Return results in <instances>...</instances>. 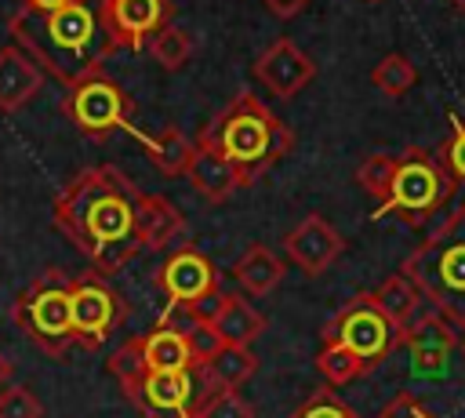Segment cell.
Segmentation results:
<instances>
[{
  "label": "cell",
  "mask_w": 465,
  "mask_h": 418,
  "mask_svg": "<svg viewBox=\"0 0 465 418\" xmlns=\"http://www.w3.org/2000/svg\"><path fill=\"white\" fill-rule=\"evenodd\" d=\"M91 36H94V15L87 11L84 0L44 15V40L62 55H80L91 44Z\"/></svg>",
  "instance_id": "obj_19"
},
{
  "label": "cell",
  "mask_w": 465,
  "mask_h": 418,
  "mask_svg": "<svg viewBox=\"0 0 465 418\" xmlns=\"http://www.w3.org/2000/svg\"><path fill=\"white\" fill-rule=\"evenodd\" d=\"M134 214H138V236H142V247L145 251H163L178 233H182V211L163 200V196H149V193H138L134 196Z\"/></svg>",
  "instance_id": "obj_18"
},
{
  "label": "cell",
  "mask_w": 465,
  "mask_h": 418,
  "mask_svg": "<svg viewBox=\"0 0 465 418\" xmlns=\"http://www.w3.org/2000/svg\"><path fill=\"white\" fill-rule=\"evenodd\" d=\"M40 87H44L40 65H36L18 44L0 47V109H4V113L22 109Z\"/></svg>",
  "instance_id": "obj_16"
},
{
  "label": "cell",
  "mask_w": 465,
  "mask_h": 418,
  "mask_svg": "<svg viewBox=\"0 0 465 418\" xmlns=\"http://www.w3.org/2000/svg\"><path fill=\"white\" fill-rule=\"evenodd\" d=\"M262 4H265L276 18H294V15H298V11H305L312 0H262Z\"/></svg>",
  "instance_id": "obj_35"
},
{
  "label": "cell",
  "mask_w": 465,
  "mask_h": 418,
  "mask_svg": "<svg viewBox=\"0 0 465 418\" xmlns=\"http://www.w3.org/2000/svg\"><path fill=\"white\" fill-rule=\"evenodd\" d=\"M124 305L98 269L73 276V345L98 349L120 323Z\"/></svg>",
  "instance_id": "obj_8"
},
{
  "label": "cell",
  "mask_w": 465,
  "mask_h": 418,
  "mask_svg": "<svg viewBox=\"0 0 465 418\" xmlns=\"http://www.w3.org/2000/svg\"><path fill=\"white\" fill-rule=\"evenodd\" d=\"M185 418H203V414H200V411H193V414H185Z\"/></svg>",
  "instance_id": "obj_38"
},
{
  "label": "cell",
  "mask_w": 465,
  "mask_h": 418,
  "mask_svg": "<svg viewBox=\"0 0 465 418\" xmlns=\"http://www.w3.org/2000/svg\"><path fill=\"white\" fill-rule=\"evenodd\" d=\"M454 4H458V7H465V0H454Z\"/></svg>",
  "instance_id": "obj_39"
},
{
  "label": "cell",
  "mask_w": 465,
  "mask_h": 418,
  "mask_svg": "<svg viewBox=\"0 0 465 418\" xmlns=\"http://www.w3.org/2000/svg\"><path fill=\"white\" fill-rule=\"evenodd\" d=\"M418 294L465 334V207L450 211L400 269Z\"/></svg>",
  "instance_id": "obj_2"
},
{
  "label": "cell",
  "mask_w": 465,
  "mask_h": 418,
  "mask_svg": "<svg viewBox=\"0 0 465 418\" xmlns=\"http://www.w3.org/2000/svg\"><path fill=\"white\" fill-rule=\"evenodd\" d=\"M378 418H432L425 407H421V400L418 396H411V393H396L385 407H381V414Z\"/></svg>",
  "instance_id": "obj_34"
},
{
  "label": "cell",
  "mask_w": 465,
  "mask_h": 418,
  "mask_svg": "<svg viewBox=\"0 0 465 418\" xmlns=\"http://www.w3.org/2000/svg\"><path fill=\"white\" fill-rule=\"evenodd\" d=\"M203 371L211 374V382L218 389H240L247 378H254L258 371V356L251 353V345H222L207 363Z\"/></svg>",
  "instance_id": "obj_23"
},
{
  "label": "cell",
  "mask_w": 465,
  "mask_h": 418,
  "mask_svg": "<svg viewBox=\"0 0 465 418\" xmlns=\"http://www.w3.org/2000/svg\"><path fill=\"white\" fill-rule=\"evenodd\" d=\"M232 280L247 298H265L280 287L283 280V258L265 247V244H251L236 262H232Z\"/></svg>",
  "instance_id": "obj_17"
},
{
  "label": "cell",
  "mask_w": 465,
  "mask_h": 418,
  "mask_svg": "<svg viewBox=\"0 0 465 418\" xmlns=\"http://www.w3.org/2000/svg\"><path fill=\"white\" fill-rule=\"evenodd\" d=\"M200 145L222 153L232 160L251 182L272 167L287 149H291V131L276 120L269 105H262L254 95L240 91L200 134Z\"/></svg>",
  "instance_id": "obj_3"
},
{
  "label": "cell",
  "mask_w": 465,
  "mask_h": 418,
  "mask_svg": "<svg viewBox=\"0 0 465 418\" xmlns=\"http://www.w3.org/2000/svg\"><path fill=\"white\" fill-rule=\"evenodd\" d=\"M138 353H142V363H145V374L149 371H189L193 367V353H189V338L185 331L178 327H156L149 334H138Z\"/></svg>",
  "instance_id": "obj_20"
},
{
  "label": "cell",
  "mask_w": 465,
  "mask_h": 418,
  "mask_svg": "<svg viewBox=\"0 0 465 418\" xmlns=\"http://www.w3.org/2000/svg\"><path fill=\"white\" fill-rule=\"evenodd\" d=\"M287 418H360L331 385H323V389H316V393H309Z\"/></svg>",
  "instance_id": "obj_29"
},
{
  "label": "cell",
  "mask_w": 465,
  "mask_h": 418,
  "mask_svg": "<svg viewBox=\"0 0 465 418\" xmlns=\"http://www.w3.org/2000/svg\"><path fill=\"white\" fill-rule=\"evenodd\" d=\"M11 320L47 356H62L73 345V276L44 269L11 305Z\"/></svg>",
  "instance_id": "obj_4"
},
{
  "label": "cell",
  "mask_w": 465,
  "mask_h": 418,
  "mask_svg": "<svg viewBox=\"0 0 465 418\" xmlns=\"http://www.w3.org/2000/svg\"><path fill=\"white\" fill-rule=\"evenodd\" d=\"M171 0H102V29L113 47H145L171 25Z\"/></svg>",
  "instance_id": "obj_10"
},
{
  "label": "cell",
  "mask_w": 465,
  "mask_h": 418,
  "mask_svg": "<svg viewBox=\"0 0 465 418\" xmlns=\"http://www.w3.org/2000/svg\"><path fill=\"white\" fill-rule=\"evenodd\" d=\"M185 338H189V353H193V363H207L225 342L211 331V323H203V320H193L189 327H185Z\"/></svg>",
  "instance_id": "obj_32"
},
{
  "label": "cell",
  "mask_w": 465,
  "mask_h": 418,
  "mask_svg": "<svg viewBox=\"0 0 465 418\" xmlns=\"http://www.w3.org/2000/svg\"><path fill=\"white\" fill-rule=\"evenodd\" d=\"M396 167H400V153H371V156L360 160L356 182L363 185V193H371L374 200L385 204V196L392 189V178H396Z\"/></svg>",
  "instance_id": "obj_27"
},
{
  "label": "cell",
  "mask_w": 465,
  "mask_h": 418,
  "mask_svg": "<svg viewBox=\"0 0 465 418\" xmlns=\"http://www.w3.org/2000/svg\"><path fill=\"white\" fill-rule=\"evenodd\" d=\"M149 55L163 65V69H182L189 58H193V40H189V33L185 29H178L174 22L171 25H163L149 44Z\"/></svg>",
  "instance_id": "obj_28"
},
{
  "label": "cell",
  "mask_w": 465,
  "mask_h": 418,
  "mask_svg": "<svg viewBox=\"0 0 465 418\" xmlns=\"http://www.w3.org/2000/svg\"><path fill=\"white\" fill-rule=\"evenodd\" d=\"M396 338L400 331L381 316V309L371 302V294H356L352 302H345L334 320L323 327V342H341L349 345L352 353H360L371 367L381 363L392 349H396Z\"/></svg>",
  "instance_id": "obj_6"
},
{
  "label": "cell",
  "mask_w": 465,
  "mask_h": 418,
  "mask_svg": "<svg viewBox=\"0 0 465 418\" xmlns=\"http://www.w3.org/2000/svg\"><path fill=\"white\" fill-rule=\"evenodd\" d=\"M69 4H80V0H25V7L36 11V15H51V11L69 7Z\"/></svg>",
  "instance_id": "obj_36"
},
{
  "label": "cell",
  "mask_w": 465,
  "mask_h": 418,
  "mask_svg": "<svg viewBox=\"0 0 465 418\" xmlns=\"http://www.w3.org/2000/svg\"><path fill=\"white\" fill-rule=\"evenodd\" d=\"M367 4H378V0H367Z\"/></svg>",
  "instance_id": "obj_40"
},
{
  "label": "cell",
  "mask_w": 465,
  "mask_h": 418,
  "mask_svg": "<svg viewBox=\"0 0 465 418\" xmlns=\"http://www.w3.org/2000/svg\"><path fill=\"white\" fill-rule=\"evenodd\" d=\"M396 345H403L411 353V374L414 378L440 382V378H447V363H450V353L458 345V331L447 316H440L436 309H425L400 331Z\"/></svg>",
  "instance_id": "obj_9"
},
{
  "label": "cell",
  "mask_w": 465,
  "mask_h": 418,
  "mask_svg": "<svg viewBox=\"0 0 465 418\" xmlns=\"http://www.w3.org/2000/svg\"><path fill=\"white\" fill-rule=\"evenodd\" d=\"M283 251H287V258H291L305 276H320V273H327V269L341 258L345 236H341L323 214H305L294 229H287Z\"/></svg>",
  "instance_id": "obj_13"
},
{
  "label": "cell",
  "mask_w": 465,
  "mask_h": 418,
  "mask_svg": "<svg viewBox=\"0 0 465 418\" xmlns=\"http://www.w3.org/2000/svg\"><path fill=\"white\" fill-rule=\"evenodd\" d=\"M200 414L203 418H254V407L247 396H240V389H222L200 407Z\"/></svg>",
  "instance_id": "obj_31"
},
{
  "label": "cell",
  "mask_w": 465,
  "mask_h": 418,
  "mask_svg": "<svg viewBox=\"0 0 465 418\" xmlns=\"http://www.w3.org/2000/svg\"><path fill=\"white\" fill-rule=\"evenodd\" d=\"M371 294V302L381 309V316L396 327V331H403L418 313H421V294H418V287L403 276V273H389L374 291H367Z\"/></svg>",
  "instance_id": "obj_22"
},
{
  "label": "cell",
  "mask_w": 465,
  "mask_h": 418,
  "mask_svg": "<svg viewBox=\"0 0 465 418\" xmlns=\"http://www.w3.org/2000/svg\"><path fill=\"white\" fill-rule=\"evenodd\" d=\"M440 164H443V171H447L454 182H465V127H458V131L450 134V142H447L443 153H440Z\"/></svg>",
  "instance_id": "obj_33"
},
{
  "label": "cell",
  "mask_w": 465,
  "mask_h": 418,
  "mask_svg": "<svg viewBox=\"0 0 465 418\" xmlns=\"http://www.w3.org/2000/svg\"><path fill=\"white\" fill-rule=\"evenodd\" d=\"M214 265L203 251L196 247H178L171 251L160 269H156V287L167 294V305L178 309V305H193L200 302L203 294H211L218 284H214Z\"/></svg>",
  "instance_id": "obj_12"
},
{
  "label": "cell",
  "mask_w": 465,
  "mask_h": 418,
  "mask_svg": "<svg viewBox=\"0 0 465 418\" xmlns=\"http://www.w3.org/2000/svg\"><path fill=\"white\" fill-rule=\"evenodd\" d=\"M149 149H153V167H156L160 174H167V178L189 174V164H193V156H196V142H189L178 127H163L160 138H153Z\"/></svg>",
  "instance_id": "obj_25"
},
{
  "label": "cell",
  "mask_w": 465,
  "mask_h": 418,
  "mask_svg": "<svg viewBox=\"0 0 465 418\" xmlns=\"http://www.w3.org/2000/svg\"><path fill=\"white\" fill-rule=\"evenodd\" d=\"M189 182H193V189L207 200V204H225L240 185H247L251 178L232 164V160H225L222 153H214V149H207V145H200L196 142V156H193V164H189Z\"/></svg>",
  "instance_id": "obj_15"
},
{
  "label": "cell",
  "mask_w": 465,
  "mask_h": 418,
  "mask_svg": "<svg viewBox=\"0 0 465 418\" xmlns=\"http://www.w3.org/2000/svg\"><path fill=\"white\" fill-rule=\"evenodd\" d=\"M11 371H15V363H11V356H7L4 349H0V389H4L7 382H11Z\"/></svg>",
  "instance_id": "obj_37"
},
{
  "label": "cell",
  "mask_w": 465,
  "mask_h": 418,
  "mask_svg": "<svg viewBox=\"0 0 465 418\" xmlns=\"http://www.w3.org/2000/svg\"><path fill=\"white\" fill-rule=\"evenodd\" d=\"M454 189V178L443 171L440 156H429L421 149H403L400 153V167L392 178V189L385 196V204L378 207V214H403L407 225H421Z\"/></svg>",
  "instance_id": "obj_5"
},
{
  "label": "cell",
  "mask_w": 465,
  "mask_h": 418,
  "mask_svg": "<svg viewBox=\"0 0 465 418\" xmlns=\"http://www.w3.org/2000/svg\"><path fill=\"white\" fill-rule=\"evenodd\" d=\"M254 76L258 84H265L276 98H291L298 95L305 84H312L316 76V62L287 36L272 40L258 58H254Z\"/></svg>",
  "instance_id": "obj_14"
},
{
  "label": "cell",
  "mask_w": 465,
  "mask_h": 418,
  "mask_svg": "<svg viewBox=\"0 0 465 418\" xmlns=\"http://www.w3.org/2000/svg\"><path fill=\"white\" fill-rule=\"evenodd\" d=\"M138 189L113 167L80 171L54 200V225L58 233L80 247L91 265L109 276L124 269L142 247L138 214H134Z\"/></svg>",
  "instance_id": "obj_1"
},
{
  "label": "cell",
  "mask_w": 465,
  "mask_h": 418,
  "mask_svg": "<svg viewBox=\"0 0 465 418\" xmlns=\"http://www.w3.org/2000/svg\"><path fill=\"white\" fill-rule=\"evenodd\" d=\"M207 323H211V331L225 345H251L265 331V316L254 305H247V298H240V294H225L222 305H218V313Z\"/></svg>",
  "instance_id": "obj_21"
},
{
  "label": "cell",
  "mask_w": 465,
  "mask_h": 418,
  "mask_svg": "<svg viewBox=\"0 0 465 418\" xmlns=\"http://www.w3.org/2000/svg\"><path fill=\"white\" fill-rule=\"evenodd\" d=\"M65 113H69V120L84 134L105 138L131 113V102H127V95L105 73H98L91 65V69H84V73L73 76L69 95H65Z\"/></svg>",
  "instance_id": "obj_7"
},
{
  "label": "cell",
  "mask_w": 465,
  "mask_h": 418,
  "mask_svg": "<svg viewBox=\"0 0 465 418\" xmlns=\"http://www.w3.org/2000/svg\"><path fill=\"white\" fill-rule=\"evenodd\" d=\"M0 418H44V403L29 385H4L0 389Z\"/></svg>",
  "instance_id": "obj_30"
},
{
  "label": "cell",
  "mask_w": 465,
  "mask_h": 418,
  "mask_svg": "<svg viewBox=\"0 0 465 418\" xmlns=\"http://www.w3.org/2000/svg\"><path fill=\"white\" fill-rule=\"evenodd\" d=\"M124 396L145 414V418H185L196 411V382L189 371H149L134 385L124 389Z\"/></svg>",
  "instance_id": "obj_11"
},
{
  "label": "cell",
  "mask_w": 465,
  "mask_h": 418,
  "mask_svg": "<svg viewBox=\"0 0 465 418\" xmlns=\"http://www.w3.org/2000/svg\"><path fill=\"white\" fill-rule=\"evenodd\" d=\"M371 80H374V87H378L381 95L400 98V95H407V91L414 87L418 69H414V62H411L407 55L392 51V55H385V58H381V62L371 69Z\"/></svg>",
  "instance_id": "obj_26"
},
{
  "label": "cell",
  "mask_w": 465,
  "mask_h": 418,
  "mask_svg": "<svg viewBox=\"0 0 465 418\" xmlns=\"http://www.w3.org/2000/svg\"><path fill=\"white\" fill-rule=\"evenodd\" d=\"M316 371L323 374V382H327L331 389H338V385H345V382L367 374L371 363H367L360 353H352L349 345H341V342H323V349L316 353Z\"/></svg>",
  "instance_id": "obj_24"
}]
</instances>
